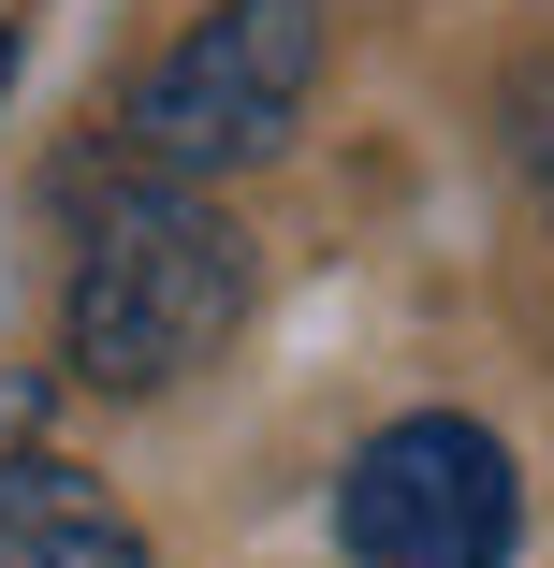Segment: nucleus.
<instances>
[{
    "instance_id": "1",
    "label": "nucleus",
    "mask_w": 554,
    "mask_h": 568,
    "mask_svg": "<svg viewBox=\"0 0 554 568\" xmlns=\"http://www.w3.org/2000/svg\"><path fill=\"white\" fill-rule=\"evenodd\" d=\"M234 321H249V234L190 175H132L88 219V263H73V306H59V365L88 394H175Z\"/></svg>"
},
{
    "instance_id": "2",
    "label": "nucleus",
    "mask_w": 554,
    "mask_h": 568,
    "mask_svg": "<svg viewBox=\"0 0 554 568\" xmlns=\"http://www.w3.org/2000/svg\"><path fill=\"white\" fill-rule=\"evenodd\" d=\"M306 88H321V0H219L132 88V146H147V175H190V190L249 175L306 132Z\"/></svg>"
},
{
    "instance_id": "3",
    "label": "nucleus",
    "mask_w": 554,
    "mask_h": 568,
    "mask_svg": "<svg viewBox=\"0 0 554 568\" xmlns=\"http://www.w3.org/2000/svg\"><path fill=\"white\" fill-rule=\"evenodd\" d=\"M511 539H525V481L467 408L380 423L336 481V554L351 568H511Z\"/></svg>"
},
{
    "instance_id": "4",
    "label": "nucleus",
    "mask_w": 554,
    "mask_h": 568,
    "mask_svg": "<svg viewBox=\"0 0 554 568\" xmlns=\"http://www.w3.org/2000/svg\"><path fill=\"white\" fill-rule=\"evenodd\" d=\"M0 568H161L147 525L59 452H0Z\"/></svg>"
},
{
    "instance_id": "5",
    "label": "nucleus",
    "mask_w": 554,
    "mask_h": 568,
    "mask_svg": "<svg viewBox=\"0 0 554 568\" xmlns=\"http://www.w3.org/2000/svg\"><path fill=\"white\" fill-rule=\"evenodd\" d=\"M0 88H16V30H0Z\"/></svg>"
}]
</instances>
